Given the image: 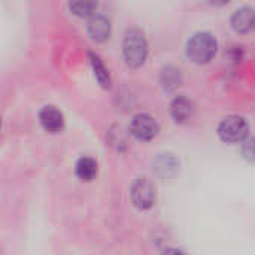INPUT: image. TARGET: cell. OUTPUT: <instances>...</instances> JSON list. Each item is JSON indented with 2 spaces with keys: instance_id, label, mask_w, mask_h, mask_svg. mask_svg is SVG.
Instances as JSON below:
<instances>
[{
  "instance_id": "obj_10",
  "label": "cell",
  "mask_w": 255,
  "mask_h": 255,
  "mask_svg": "<svg viewBox=\"0 0 255 255\" xmlns=\"http://www.w3.org/2000/svg\"><path fill=\"white\" fill-rule=\"evenodd\" d=\"M78 178L82 181H91L97 175V163L90 157H81L75 166Z\"/></svg>"
},
{
  "instance_id": "obj_3",
  "label": "cell",
  "mask_w": 255,
  "mask_h": 255,
  "mask_svg": "<svg viewBox=\"0 0 255 255\" xmlns=\"http://www.w3.org/2000/svg\"><path fill=\"white\" fill-rule=\"evenodd\" d=\"M218 134L224 142H242L248 134V123L244 117L230 115L226 117L218 127Z\"/></svg>"
},
{
  "instance_id": "obj_11",
  "label": "cell",
  "mask_w": 255,
  "mask_h": 255,
  "mask_svg": "<svg viewBox=\"0 0 255 255\" xmlns=\"http://www.w3.org/2000/svg\"><path fill=\"white\" fill-rule=\"evenodd\" d=\"M181 82V70L173 67V66H167L161 70V84L164 88L167 90H173L178 87V84Z\"/></svg>"
},
{
  "instance_id": "obj_1",
  "label": "cell",
  "mask_w": 255,
  "mask_h": 255,
  "mask_svg": "<svg viewBox=\"0 0 255 255\" xmlns=\"http://www.w3.org/2000/svg\"><path fill=\"white\" fill-rule=\"evenodd\" d=\"M123 52L126 61L130 66L133 67L140 66L148 55V42L145 34L136 28L128 30L123 40Z\"/></svg>"
},
{
  "instance_id": "obj_6",
  "label": "cell",
  "mask_w": 255,
  "mask_h": 255,
  "mask_svg": "<svg viewBox=\"0 0 255 255\" xmlns=\"http://www.w3.org/2000/svg\"><path fill=\"white\" fill-rule=\"evenodd\" d=\"M232 25L239 33H248L255 28V9L250 6H242L236 9L232 15Z\"/></svg>"
},
{
  "instance_id": "obj_5",
  "label": "cell",
  "mask_w": 255,
  "mask_h": 255,
  "mask_svg": "<svg viewBox=\"0 0 255 255\" xmlns=\"http://www.w3.org/2000/svg\"><path fill=\"white\" fill-rule=\"evenodd\" d=\"M130 130L131 133L140 139V140H149L154 136H157L160 126L157 123V120L149 115V114H137L130 124Z\"/></svg>"
},
{
  "instance_id": "obj_8",
  "label": "cell",
  "mask_w": 255,
  "mask_h": 255,
  "mask_svg": "<svg viewBox=\"0 0 255 255\" xmlns=\"http://www.w3.org/2000/svg\"><path fill=\"white\" fill-rule=\"evenodd\" d=\"M88 33L94 40H105L111 34V22L103 15H94L88 22Z\"/></svg>"
},
{
  "instance_id": "obj_13",
  "label": "cell",
  "mask_w": 255,
  "mask_h": 255,
  "mask_svg": "<svg viewBox=\"0 0 255 255\" xmlns=\"http://www.w3.org/2000/svg\"><path fill=\"white\" fill-rule=\"evenodd\" d=\"M69 7L73 13L81 15V16H87V15L94 12V9L97 7V3H94V1H75V3H70Z\"/></svg>"
},
{
  "instance_id": "obj_9",
  "label": "cell",
  "mask_w": 255,
  "mask_h": 255,
  "mask_svg": "<svg viewBox=\"0 0 255 255\" xmlns=\"http://www.w3.org/2000/svg\"><path fill=\"white\" fill-rule=\"evenodd\" d=\"M170 112H172V117L176 120V121H185L191 117L193 114V103L190 99L184 97V96H179L176 97L172 105H170Z\"/></svg>"
},
{
  "instance_id": "obj_7",
  "label": "cell",
  "mask_w": 255,
  "mask_h": 255,
  "mask_svg": "<svg viewBox=\"0 0 255 255\" xmlns=\"http://www.w3.org/2000/svg\"><path fill=\"white\" fill-rule=\"evenodd\" d=\"M39 120L43 126L45 130L51 131V133H57L63 128V124H64V118H63V114L61 111H58L55 106L52 105H48V106H43L40 109V114H39Z\"/></svg>"
},
{
  "instance_id": "obj_14",
  "label": "cell",
  "mask_w": 255,
  "mask_h": 255,
  "mask_svg": "<svg viewBox=\"0 0 255 255\" xmlns=\"http://www.w3.org/2000/svg\"><path fill=\"white\" fill-rule=\"evenodd\" d=\"M242 154L245 158L254 161L255 160V137L251 139H245L242 143Z\"/></svg>"
},
{
  "instance_id": "obj_15",
  "label": "cell",
  "mask_w": 255,
  "mask_h": 255,
  "mask_svg": "<svg viewBox=\"0 0 255 255\" xmlns=\"http://www.w3.org/2000/svg\"><path fill=\"white\" fill-rule=\"evenodd\" d=\"M163 255H184V253L176 248H167V250H164Z\"/></svg>"
},
{
  "instance_id": "obj_12",
  "label": "cell",
  "mask_w": 255,
  "mask_h": 255,
  "mask_svg": "<svg viewBox=\"0 0 255 255\" xmlns=\"http://www.w3.org/2000/svg\"><path fill=\"white\" fill-rule=\"evenodd\" d=\"M88 55H90V61H91V66H93V69H94V75H96L97 81H99L103 87H109V82H111V81H109V75H108V70L105 69L103 63L100 61L99 55H96V54H93V52H90Z\"/></svg>"
},
{
  "instance_id": "obj_4",
  "label": "cell",
  "mask_w": 255,
  "mask_h": 255,
  "mask_svg": "<svg viewBox=\"0 0 255 255\" xmlns=\"http://www.w3.org/2000/svg\"><path fill=\"white\" fill-rule=\"evenodd\" d=\"M133 203L140 209H148L155 202V187L148 178H139L131 185Z\"/></svg>"
},
{
  "instance_id": "obj_2",
  "label": "cell",
  "mask_w": 255,
  "mask_h": 255,
  "mask_svg": "<svg viewBox=\"0 0 255 255\" xmlns=\"http://www.w3.org/2000/svg\"><path fill=\"white\" fill-rule=\"evenodd\" d=\"M217 52V40L208 31L196 33L187 43V54L196 63H208Z\"/></svg>"
}]
</instances>
